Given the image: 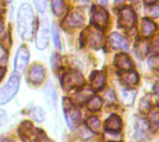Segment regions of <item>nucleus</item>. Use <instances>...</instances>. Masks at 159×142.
Returning a JSON list of instances; mask_svg holds the SVG:
<instances>
[{"instance_id": "9b49d317", "label": "nucleus", "mask_w": 159, "mask_h": 142, "mask_svg": "<svg viewBox=\"0 0 159 142\" xmlns=\"http://www.w3.org/2000/svg\"><path fill=\"white\" fill-rule=\"evenodd\" d=\"M86 41L90 47L96 48L102 45L103 36L100 33L98 28L95 27V29H93V30H89V33L86 35Z\"/></svg>"}, {"instance_id": "20e7f679", "label": "nucleus", "mask_w": 159, "mask_h": 142, "mask_svg": "<svg viewBox=\"0 0 159 142\" xmlns=\"http://www.w3.org/2000/svg\"><path fill=\"white\" fill-rule=\"evenodd\" d=\"M49 41V26L47 19H43L38 25V30L35 38L36 47L40 50H43L47 47Z\"/></svg>"}, {"instance_id": "473e14b6", "label": "nucleus", "mask_w": 159, "mask_h": 142, "mask_svg": "<svg viewBox=\"0 0 159 142\" xmlns=\"http://www.w3.org/2000/svg\"><path fill=\"white\" fill-rule=\"evenodd\" d=\"M7 118L6 113L3 110L0 109V126H5L6 123H7Z\"/></svg>"}, {"instance_id": "1a4fd4ad", "label": "nucleus", "mask_w": 159, "mask_h": 142, "mask_svg": "<svg viewBox=\"0 0 159 142\" xmlns=\"http://www.w3.org/2000/svg\"><path fill=\"white\" fill-rule=\"evenodd\" d=\"M46 77V70L41 64H35L33 66L28 73V79L32 84H41Z\"/></svg>"}, {"instance_id": "cd10ccee", "label": "nucleus", "mask_w": 159, "mask_h": 142, "mask_svg": "<svg viewBox=\"0 0 159 142\" xmlns=\"http://www.w3.org/2000/svg\"><path fill=\"white\" fill-rule=\"evenodd\" d=\"M52 35H53L54 46H55L58 49H61V38H60V34H59V30H58V28H57V26H56L55 24H53V26H52Z\"/></svg>"}, {"instance_id": "a211bd4d", "label": "nucleus", "mask_w": 159, "mask_h": 142, "mask_svg": "<svg viewBox=\"0 0 159 142\" xmlns=\"http://www.w3.org/2000/svg\"><path fill=\"white\" fill-rule=\"evenodd\" d=\"M122 81L129 87L135 86L139 82V75L135 72H127L122 75Z\"/></svg>"}, {"instance_id": "2eb2a0df", "label": "nucleus", "mask_w": 159, "mask_h": 142, "mask_svg": "<svg viewBox=\"0 0 159 142\" xmlns=\"http://www.w3.org/2000/svg\"><path fill=\"white\" fill-rule=\"evenodd\" d=\"M115 65L121 69V70H124V71H128V70H130L131 68H133V61L131 60V59L127 56L126 54H118L116 56V59H115Z\"/></svg>"}, {"instance_id": "4be33fe9", "label": "nucleus", "mask_w": 159, "mask_h": 142, "mask_svg": "<svg viewBox=\"0 0 159 142\" xmlns=\"http://www.w3.org/2000/svg\"><path fill=\"white\" fill-rule=\"evenodd\" d=\"M93 91L90 88H86L82 91H80L79 93L76 94V100H78L80 103L87 101L88 100H89L93 95Z\"/></svg>"}, {"instance_id": "412c9836", "label": "nucleus", "mask_w": 159, "mask_h": 142, "mask_svg": "<svg viewBox=\"0 0 159 142\" xmlns=\"http://www.w3.org/2000/svg\"><path fill=\"white\" fill-rule=\"evenodd\" d=\"M87 127L94 133H99L101 131V122L96 117H89L87 120Z\"/></svg>"}, {"instance_id": "2f4dec72", "label": "nucleus", "mask_w": 159, "mask_h": 142, "mask_svg": "<svg viewBox=\"0 0 159 142\" xmlns=\"http://www.w3.org/2000/svg\"><path fill=\"white\" fill-rule=\"evenodd\" d=\"M37 141L38 142H53L51 140H49L46 134L43 131H38V135H37Z\"/></svg>"}, {"instance_id": "72a5a7b5", "label": "nucleus", "mask_w": 159, "mask_h": 142, "mask_svg": "<svg viewBox=\"0 0 159 142\" xmlns=\"http://www.w3.org/2000/svg\"><path fill=\"white\" fill-rule=\"evenodd\" d=\"M149 64H150V66L152 67V68H157L158 67V58L157 57V56H155V57H152V59H150L149 60Z\"/></svg>"}, {"instance_id": "f704fd0d", "label": "nucleus", "mask_w": 159, "mask_h": 142, "mask_svg": "<svg viewBox=\"0 0 159 142\" xmlns=\"http://www.w3.org/2000/svg\"><path fill=\"white\" fill-rule=\"evenodd\" d=\"M5 73H6V69H5V68H3V67H0V80L4 77Z\"/></svg>"}, {"instance_id": "c85d7f7f", "label": "nucleus", "mask_w": 159, "mask_h": 142, "mask_svg": "<svg viewBox=\"0 0 159 142\" xmlns=\"http://www.w3.org/2000/svg\"><path fill=\"white\" fill-rule=\"evenodd\" d=\"M103 98H104V100L106 101V103H108V104H112V103H114L116 100V93L112 89H110V88L105 91Z\"/></svg>"}, {"instance_id": "f8f14e48", "label": "nucleus", "mask_w": 159, "mask_h": 142, "mask_svg": "<svg viewBox=\"0 0 159 142\" xmlns=\"http://www.w3.org/2000/svg\"><path fill=\"white\" fill-rule=\"evenodd\" d=\"M104 128L108 133H119L122 128V121L118 115L112 114L104 124Z\"/></svg>"}, {"instance_id": "7c9ffc66", "label": "nucleus", "mask_w": 159, "mask_h": 142, "mask_svg": "<svg viewBox=\"0 0 159 142\" xmlns=\"http://www.w3.org/2000/svg\"><path fill=\"white\" fill-rule=\"evenodd\" d=\"M150 105H151V103H150L149 98H148V97L143 98V99L141 100V102H140V109H141V111L147 110V109L150 107Z\"/></svg>"}, {"instance_id": "ea45409f", "label": "nucleus", "mask_w": 159, "mask_h": 142, "mask_svg": "<svg viewBox=\"0 0 159 142\" xmlns=\"http://www.w3.org/2000/svg\"><path fill=\"white\" fill-rule=\"evenodd\" d=\"M122 1H123V0H116V3H120V2H122Z\"/></svg>"}, {"instance_id": "4c0bfd02", "label": "nucleus", "mask_w": 159, "mask_h": 142, "mask_svg": "<svg viewBox=\"0 0 159 142\" xmlns=\"http://www.w3.org/2000/svg\"><path fill=\"white\" fill-rule=\"evenodd\" d=\"M3 30H4V25H3V23L0 21V34L3 33Z\"/></svg>"}, {"instance_id": "0eeeda50", "label": "nucleus", "mask_w": 159, "mask_h": 142, "mask_svg": "<svg viewBox=\"0 0 159 142\" xmlns=\"http://www.w3.org/2000/svg\"><path fill=\"white\" fill-rule=\"evenodd\" d=\"M136 22V16L133 9L129 7H124L120 10L119 24L125 28H131Z\"/></svg>"}, {"instance_id": "6ab92c4d", "label": "nucleus", "mask_w": 159, "mask_h": 142, "mask_svg": "<svg viewBox=\"0 0 159 142\" xmlns=\"http://www.w3.org/2000/svg\"><path fill=\"white\" fill-rule=\"evenodd\" d=\"M102 106V100L100 97L98 96H92L89 100H88V104L87 107L89 111L92 112H96L99 111Z\"/></svg>"}, {"instance_id": "9d476101", "label": "nucleus", "mask_w": 159, "mask_h": 142, "mask_svg": "<svg viewBox=\"0 0 159 142\" xmlns=\"http://www.w3.org/2000/svg\"><path fill=\"white\" fill-rule=\"evenodd\" d=\"M149 134V126L146 121L141 117L136 118L135 122V138L138 141L144 140Z\"/></svg>"}, {"instance_id": "a19ab883", "label": "nucleus", "mask_w": 159, "mask_h": 142, "mask_svg": "<svg viewBox=\"0 0 159 142\" xmlns=\"http://www.w3.org/2000/svg\"><path fill=\"white\" fill-rule=\"evenodd\" d=\"M132 1H136V0H132Z\"/></svg>"}, {"instance_id": "c9c22d12", "label": "nucleus", "mask_w": 159, "mask_h": 142, "mask_svg": "<svg viewBox=\"0 0 159 142\" xmlns=\"http://www.w3.org/2000/svg\"><path fill=\"white\" fill-rule=\"evenodd\" d=\"M157 0H143V2L146 4V5H152L156 2Z\"/></svg>"}, {"instance_id": "a878e982", "label": "nucleus", "mask_w": 159, "mask_h": 142, "mask_svg": "<svg viewBox=\"0 0 159 142\" xmlns=\"http://www.w3.org/2000/svg\"><path fill=\"white\" fill-rule=\"evenodd\" d=\"M52 8L54 11V14L57 16H61L63 11V1L62 0H51Z\"/></svg>"}, {"instance_id": "393cba45", "label": "nucleus", "mask_w": 159, "mask_h": 142, "mask_svg": "<svg viewBox=\"0 0 159 142\" xmlns=\"http://www.w3.org/2000/svg\"><path fill=\"white\" fill-rule=\"evenodd\" d=\"M77 135L82 140H89V139L92 138L93 133L87 126H78V128H77Z\"/></svg>"}, {"instance_id": "58836bf2", "label": "nucleus", "mask_w": 159, "mask_h": 142, "mask_svg": "<svg viewBox=\"0 0 159 142\" xmlns=\"http://www.w3.org/2000/svg\"><path fill=\"white\" fill-rule=\"evenodd\" d=\"M2 142H14V141H12V140H4Z\"/></svg>"}, {"instance_id": "aec40b11", "label": "nucleus", "mask_w": 159, "mask_h": 142, "mask_svg": "<svg viewBox=\"0 0 159 142\" xmlns=\"http://www.w3.org/2000/svg\"><path fill=\"white\" fill-rule=\"evenodd\" d=\"M157 24L148 20V19H143V34L145 36H150L156 30H157Z\"/></svg>"}, {"instance_id": "423d86ee", "label": "nucleus", "mask_w": 159, "mask_h": 142, "mask_svg": "<svg viewBox=\"0 0 159 142\" xmlns=\"http://www.w3.org/2000/svg\"><path fill=\"white\" fill-rule=\"evenodd\" d=\"M30 58L29 51L27 47L24 46H21L19 47L17 53H16V58L14 60V71L18 75H21L28 64Z\"/></svg>"}, {"instance_id": "39448f33", "label": "nucleus", "mask_w": 159, "mask_h": 142, "mask_svg": "<svg viewBox=\"0 0 159 142\" xmlns=\"http://www.w3.org/2000/svg\"><path fill=\"white\" fill-rule=\"evenodd\" d=\"M85 84L83 75L77 71H70L66 73L61 78V85L65 88L81 87Z\"/></svg>"}, {"instance_id": "dca6fc26", "label": "nucleus", "mask_w": 159, "mask_h": 142, "mask_svg": "<svg viewBox=\"0 0 159 142\" xmlns=\"http://www.w3.org/2000/svg\"><path fill=\"white\" fill-rule=\"evenodd\" d=\"M91 87L92 89L100 90L102 89L106 83V75L102 72H94L91 74Z\"/></svg>"}, {"instance_id": "ddd939ff", "label": "nucleus", "mask_w": 159, "mask_h": 142, "mask_svg": "<svg viewBox=\"0 0 159 142\" xmlns=\"http://www.w3.org/2000/svg\"><path fill=\"white\" fill-rule=\"evenodd\" d=\"M109 42H110V45L112 46V47L115 49L120 48V49L128 50L129 47L128 40L117 33H113L109 36Z\"/></svg>"}, {"instance_id": "c756f323", "label": "nucleus", "mask_w": 159, "mask_h": 142, "mask_svg": "<svg viewBox=\"0 0 159 142\" xmlns=\"http://www.w3.org/2000/svg\"><path fill=\"white\" fill-rule=\"evenodd\" d=\"M34 2L37 10L43 13L46 9V0H34Z\"/></svg>"}, {"instance_id": "6e6552de", "label": "nucleus", "mask_w": 159, "mask_h": 142, "mask_svg": "<svg viewBox=\"0 0 159 142\" xmlns=\"http://www.w3.org/2000/svg\"><path fill=\"white\" fill-rule=\"evenodd\" d=\"M92 12V20L94 25L98 29H103L107 25L108 21V12L104 10L102 7H93L91 8Z\"/></svg>"}, {"instance_id": "f03ea898", "label": "nucleus", "mask_w": 159, "mask_h": 142, "mask_svg": "<svg viewBox=\"0 0 159 142\" xmlns=\"http://www.w3.org/2000/svg\"><path fill=\"white\" fill-rule=\"evenodd\" d=\"M20 81L18 76H11L7 83L0 89V105L7 104L13 97L17 94L19 90Z\"/></svg>"}, {"instance_id": "4468645a", "label": "nucleus", "mask_w": 159, "mask_h": 142, "mask_svg": "<svg viewBox=\"0 0 159 142\" xmlns=\"http://www.w3.org/2000/svg\"><path fill=\"white\" fill-rule=\"evenodd\" d=\"M45 99L47 101V104L51 110L56 109V102H57V95H56V90L52 83H48L46 86L45 88Z\"/></svg>"}, {"instance_id": "f257e3e1", "label": "nucleus", "mask_w": 159, "mask_h": 142, "mask_svg": "<svg viewBox=\"0 0 159 142\" xmlns=\"http://www.w3.org/2000/svg\"><path fill=\"white\" fill-rule=\"evenodd\" d=\"M34 16L32 7L28 3L22 4L18 11L17 25L20 37L24 40H29L34 33Z\"/></svg>"}, {"instance_id": "7ed1b4c3", "label": "nucleus", "mask_w": 159, "mask_h": 142, "mask_svg": "<svg viewBox=\"0 0 159 142\" xmlns=\"http://www.w3.org/2000/svg\"><path fill=\"white\" fill-rule=\"evenodd\" d=\"M63 109H64V116L65 120L70 128H74L77 126L80 121V112L79 110L70 101L69 99L63 100Z\"/></svg>"}, {"instance_id": "5701e85b", "label": "nucleus", "mask_w": 159, "mask_h": 142, "mask_svg": "<svg viewBox=\"0 0 159 142\" xmlns=\"http://www.w3.org/2000/svg\"><path fill=\"white\" fill-rule=\"evenodd\" d=\"M136 91L135 90H123L122 91V99L126 105H131L133 103L135 98Z\"/></svg>"}, {"instance_id": "f3484780", "label": "nucleus", "mask_w": 159, "mask_h": 142, "mask_svg": "<svg viewBox=\"0 0 159 142\" xmlns=\"http://www.w3.org/2000/svg\"><path fill=\"white\" fill-rule=\"evenodd\" d=\"M66 23L69 27L72 28H78L83 26L84 24V18L81 14L79 13H73L71 15L68 16L67 20H66Z\"/></svg>"}, {"instance_id": "b1692460", "label": "nucleus", "mask_w": 159, "mask_h": 142, "mask_svg": "<svg viewBox=\"0 0 159 142\" xmlns=\"http://www.w3.org/2000/svg\"><path fill=\"white\" fill-rule=\"evenodd\" d=\"M30 114L33 117V119H34L37 122H42L45 119V112L40 107H35L32 109Z\"/></svg>"}, {"instance_id": "e433bc0d", "label": "nucleus", "mask_w": 159, "mask_h": 142, "mask_svg": "<svg viewBox=\"0 0 159 142\" xmlns=\"http://www.w3.org/2000/svg\"><path fill=\"white\" fill-rule=\"evenodd\" d=\"M98 2L102 6H106L108 4V0H98Z\"/></svg>"}, {"instance_id": "bb28decb", "label": "nucleus", "mask_w": 159, "mask_h": 142, "mask_svg": "<svg viewBox=\"0 0 159 142\" xmlns=\"http://www.w3.org/2000/svg\"><path fill=\"white\" fill-rule=\"evenodd\" d=\"M158 111L157 109H155L151 112L150 114V123H151V126L152 129L154 131H157L158 128Z\"/></svg>"}]
</instances>
